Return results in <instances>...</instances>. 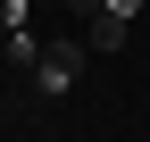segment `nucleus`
Returning a JSON list of instances; mask_svg holds the SVG:
<instances>
[{
    "label": "nucleus",
    "mask_w": 150,
    "mask_h": 142,
    "mask_svg": "<svg viewBox=\"0 0 150 142\" xmlns=\"http://www.w3.org/2000/svg\"><path fill=\"white\" fill-rule=\"evenodd\" d=\"M83 59H92V42H50L42 59H33V100H67L75 84H83Z\"/></svg>",
    "instance_id": "1"
},
{
    "label": "nucleus",
    "mask_w": 150,
    "mask_h": 142,
    "mask_svg": "<svg viewBox=\"0 0 150 142\" xmlns=\"http://www.w3.org/2000/svg\"><path fill=\"white\" fill-rule=\"evenodd\" d=\"M0 42H8V59H17V67H33V59H42V50H50V42H42V33H33V25H25V33H0Z\"/></svg>",
    "instance_id": "2"
},
{
    "label": "nucleus",
    "mask_w": 150,
    "mask_h": 142,
    "mask_svg": "<svg viewBox=\"0 0 150 142\" xmlns=\"http://www.w3.org/2000/svg\"><path fill=\"white\" fill-rule=\"evenodd\" d=\"M33 25V0H0V33H25Z\"/></svg>",
    "instance_id": "3"
}]
</instances>
